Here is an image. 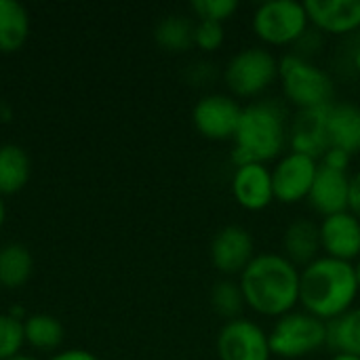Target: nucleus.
I'll list each match as a JSON object with an SVG mask.
<instances>
[{
	"label": "nucleus",
	"mask_w": 360,
	"mask_h": 360,
	"mask_svg": "<svg viewBox=\"0 0 360 360\" xmlns=\"http://www.w3.org/2000/svg\"><path fill=\"white\" fill-rule=\"evenodd\" d=\"M30 34V17L23 4L0 0V51L13 53L23 46Z\"/></svg>",
	"instance_id": "6ab92c4d"
},
{
	"label": "nucleus",
	"mask_w": 360,
	"mask_h": 360,
	"mask_svg": "<svg viewBox=\"0 0 360 360\" xmlns=\"http://www.w3.org/2000/svg\"><path fill=\"white\" fill-rule=\"evenodd\" d=\"M23 338L36 350H55L63 342V325L51 314H34L23 323Z\"/></svg>",
	"instance_id": "b1692460"
},
{
	"label": "nucleus",
	"mask_w": 360,
	"mask_h": 360,
	"mask_svg": "<svg viewBox=\"0 0 360 360\" xmlns=\"http://www.w3.org/2000/svg\"><path fill=\"white\" fill-rule=\"evenodd\" d=\"M327 108L302 110L289 122V148L291 152L306 154L321 160L323 154L331 148L327 135Z\"/></svg>",
	"instance_id": "2eb2a0df"
},
{
	"label": "nucleus",
	"mask_w": 360,
	"mask_h": 360,
	"mask_svg": "<svg viewBox=\"0 0 360 360\" xmlns=\"http://www.w3.org/2000/svg\"><path fill=\"white\" fill-rule=\"evenodd\" d=\"M359 293L354 264L350 262L321 255L300 272V306L325 323L352 310Z\"/></svg>",
	"instance_id": "f03ea898"
},
{
	"label": "nucleus",
	"mask_w": 360,
	"mask_h": 360,
	"mask_svg": "<svg viewBox=\"0 0 360 360\" xmlns=\"http://www.w3.org/2000/svg\"><path fill=\"white\" fill-rule=\"evenodd\" d=\"M268 338L274 356L285 360L306 359L327 346V323L304 310H293L276 319Z\"/></svg>",
	"instance_id": "39448f33"
},
{
	"label": "nucleus",
	"mask_w": 360,
	"mask_h": 360,
	"mask_svg": "<svg viewBox=\"0 0 360 360\" xmlns=\"http://www.w3.org/2000/svg\"><path fill=\"white\" fill-rule=\"evenodd\" d=\"M323 249H321V232H319V224H314L312 219L300 217L293 219L285 234H283V255L293 262L297 268H306L308 264H312L314 259H319Z\"/></svg>",
	"instance_id": "a211bd4d"
},
{
	"label": "nucleus",
	"mask_w": 360,
	"mask_h": 360,
	"mask_svg": "<svg viewBox=\"0 0 360 360\" xmlns=\"http://www.w3.org/2000/svg\"><path fill=\"white\" fill-rule=\"evenodd\" d=\"M360 219V171L350 177V209Z\"/></svg>",
	"instance_id": "c756f323"
},
{
	"label": "nucleus",
	"mask_w": 360,
	"mask_h": 360,
	"mask_svg": "<svg viewBox=\"0 0 360 360\" xmlns=\"http://www.w3.org/2000/svg\"><path fill=\"white\" fill-rule=\"evenodd\" d=\"M23 344V323L11 314H0V360L17 356Z\"/></svg>",
	"instance_id": "a878e982"
},
{
	"label": "nucleus",
	"mask_w": 360,
	"mask_h": 360,
	"mask_svg": "<svg viewBox=\"0 0 360 360\" xmlns=\"http://www.w3.org/2000/svg\"><path fill=\"white\" fill-rule=\"evenodd\" d=\"M4 217H6V209H4V202H2V198H0V226L4 224Z\"/></svg>",
	"instance_id": "72a5a7b5"
},
{
	"label": "nucleus",
	"mask_w": 360,
	"mask_h": 360,
	"mask_svg": "<svg viewBox=\"0 0 360 360\" xmlns=\"http://www.w3.org/2000/svg\"><path fill=\"white\" fill-rule=\"evenodd\" d=\"M194 30L196 23L184 15H169L158 21L154 30V40L158 46L171 53H184L194 46Z\"/></svg>",
	"instance_id": "5701e85b"
},
{
	"label": "nucleus",
	"mask_w": 360,
	"mask_h": 360,
	"mask_svg": "<svg viewBox=\"0 0 360 360\" xmlns=\"http://www.w3.org/2000/svg\"><path fill=\"white\" fill-rule=\"evenodd\" d=\"M240 114H243V105L238 103L236 97L226 93H209L196 101L192 110V122L205 139L232 141Z\"/></svg>",
	"instance_id": "1a4fd4ad"
},
{
	"label": "nucleus",
	"mask_w": 360,
	"mask_h": 360,
	"mask_svg": "<svg viewBox=\"0 0 360 360\" xmlns=\"http://www.w3.org/2000/svg\"><path fill=\"white\" fill-rule=\"evenodd\" d=\"M190 8L198 21L224 23L238 11V2L236 0H194Z\"/></svg>",
	"instance_id": "bb28decb"
},
{
	"label": "nucleus",
	"mask_w": 360,
	"mask_h": 360,
	"mask_svg": "<svg viewBox=\"0 0 360 360\" xmlns=\"http://www.w3.org/2000/svg\"><path fill=\"white\" fill-rule=\"evenodd\" d=\"M329 146L348 152H360V105L352 101H333L327 110Z\"/></svg>",
	"instance_id": "f3484780"
},
{
	"label": "nucleus",
	"mask_w": 360,
	"mask_h": 360,
	"mask_svg": "<svg viewBox=\"0 0 360 360\" xmlns=\"http://www.w3.org/2000/svg\"><path fill=\"white\" fill-rule=\"evenodd\" d=\"M308 205L321 217L348 211L350 209V175L344 171L327 169L319 162V173L308 194Z\"/></svg>",
	"instance_id": "dca6fc26"
},
{
	"label": "nucleus",
	"mask_w": 360,
	"mask_h": 360,
	"mask_svg": "<svg viewBox=\"0 0 360 360\" xmlns=\"http://www.w3.org/2000/svg\"><path fill=\"white\" fill-rule=\"evenodd\" d=\"M278 80L285 99L297 112L327 108L335 99L331 74L297 53H287L278 59Z\"/></svg>",
	"instance_id": "20e7f679"
},
{
	"label": "nucleus",
	"mask_w": 360,
	"mask_h": 360,
	"mask_svg": "<svg viewBox=\"0 0 360 360\" xmlns=\"http://www.w3.org/2000/svg\"><path fill=\"white\" fill-rule=\"evenodd\" d=\"M300 272L283 253H257L238 276L247 308L266 319H281L300 306Z\"/></svg>",
	"instance_id": "f257e3e1"
},
{
	"label": "nucleus",
	"mask_w": 360,
	"mask_h": 360,
	"mask_svg": "<svg viewBox=\"0 0 360 360\" xmlns=\"http://www.w3.org/2000/svg\"><path fill=\"white\" fill-rule=\"evenodd\" d=\"M321 249L327 257L354 262L360 259V219L352 211L323 217L319 224Z\"/></svg>",
	"instance_id": "ddd939ff"
},
{
	"label": "nucleus",
	"mask_w": 360,
	"mask_h": 360,
	"mask_svg": "<svg viewBox=\"0 0 360 360\" xmlns=\"http://www.w3.org/2000/svg\"><path fill=\"white\" fill-rule=\"evenodd\" d=\"M215 348L219 360H270L272 356L266 329L245 316L224 323Z\"/></svg>",
	"instance_id": "6e6552de"
},
{
	"label": "nucleus",
	"mask_w": 360,
	"mask_h": 360,
	"mask_svg": "<svg viewBox=\"0 0 360 360\" xmlns=\"http://www.w3.org/2000/svg\"><path fill=\"white\" fill-rule=\"evenodd\" d=\"M316 173H319L316 158L289 150L272 167L274 200L283 205H295V202L308 200Z\"/></svg>",
	"instance_id": "9d476101"
},
{
	"label": "nucleus",
	"mask_w": 360,
	"mask_h": 360,
	"mask_svg": "<svg viewBox=\"0 0 360 360\" xmlns=\"http://www.w3.org/2000/svg\"><path fill=\"white\" fill-rule=\"evenodd\" d=\"M8 360H38V359H32V356H25V354H17V356H13V359Z\"/></svg>",
	"instance_id": "c9c22d12"
},
{
	"label": "nucleus",
	"mask_w": 360,
	"mask_h": 360,
	"mask_svg": "<svg viewBox=\"0 0 360 360\" xmlns=\"http://www.w3.org/2000/svg\"><path fill=\"white\" fill-rule=\"evenodd\" d=\"M224 80L234 97L255 99L278 80V59L266 46H247L230 57Z\"/></svg>",
	"instance_id": "423d86ee"
},
{
	"label": "nucleus",
	"mask_w": 360,
	"mask_h": 360,
	"mask_svg": "<svg viewBox=\"0 0 360 360\" xmlns=\"http://www.w3.org/2000/svg\"><path fill=\"white\" fill-rule=\"evenodd\" d=\"M304 6L321 34L346 36L360 30V0H306Z\"/></svg>",
	"instance_id": "4468645a"
},
{
	"label": "nucleus",
	"mask_w": 360,
	"mask_h": 360,
	"mask_svg": "<svg viewBox=\"0 0 360 360\" xmlns=\"http://www.w3.org/2000/svg\"><path fill=\"white\" fill-rule=\"evenodd\" d=\"M253 34L268 46L297 44L310 30V19L304 2L268 0L262 2L251 17Z\"/></svg>",
	"instance_id": "0eeeda50"
},
{
	"label": "nucleus",
	"mask_w": 360,
	"mask_h": 360,
	"mask_svg": "<svg viewBox=\"0 0 360 360\" xmlns=\"http://www.w3.org/2000/svg\"><path fill=\"white\" fill-rule=\"evenodd\" d=\"M232 196L245 211L257 213L268 209L274 202L272 188V169L262 162H249L243 167H234L232 175Z\"/></svg>",
	"instance_id": "f8f14e48"
},
{
	"label": "nucleus",
	"mask_w": 360,
	"mask_h": 360,
	"mask_svg": "<svg viewBox=\"0 0 360 360\" xmlns=\"http://www.w3.org/2000/svg\"><path fill=\"white\" fill-rule=\"evenodd\" d=\"M255 255L253 234L243 226H226L211 240V264L224 278L240 276Z\"/></svg>",
	"instance_id": "9b49d317"
},
{
	"label": "nucleus",
	"mask_w": 360,
	"mask_h": 360,
	"mask_svg": "<svg viewBox=\"0 0 360 360\" xmlns=\"http://www.w3.org/2000/svg\"><path fill=\"white\" fill-rule=\"evenodd\" d=\"M331 360H360V356H354V354H333V359Z\"/></svg>",
	"instance_id": "2f4dec72"
},
{
	"label": "nucleus",
	"mask_w": 360,
	"mask_h": 360,
	"mask_svg": "<svg viewBox=\"0 0 360 360\" xmlns=\"http://www.w3.org/2000/svg\"><path fill=\"white\" fill-rule=\"evenodd\" d=\"M354 272H356V281H359V289H360V259L354 264Z\"/></svg>",
	"instance_id": "f704fd0d"
},
{
	"label": "nucleus",
	"mask_w": 360,
	"mask_h": 360,
	"mask_svg": "<svg viewBox=\"0 0 360 360\" xmlns=\"http://www.w3.org/2000/svg\"><path fill=\"white\" fill-rule=\"evenodd\" d=\"M211 308L213 312L228 321H236L243 316V310L247 308L240 285L232 278H221L213 285L211 289Z\"/></svg>",
	"instance_id": "393cba45"
},
{
	"label": "nucleus",
	"mask_w": 360,
	"mask_h": 360,
	"mask_svg": "<svg viewBox=\"0 0 360 360\" xmlns=\"http://www.w3.org/2000/svg\"><path fill=\"white\" fill-rule=\"evenodd\" d=\"M327 346L335 354L360 356V306L327 323Z\"/></svg>",
	"instance_id": "412c9836"
},
{
	"label": "nucleus",
	"mask_w": 360,
	"mask_h": 360,
	"mask_svg": "<svg viewBox=\"0 0 360 360\" xmlns=\"http://www.w3.org/2000/svg\"><path fill=\"white\" fill-rule=\"evenodd\" d=\"M352 59H354V68L360 72V46L354 51V57H352Z\"/></svg>",
	"instance_id": "473e14b6"
},
{
	"label": "nucleus",
	"mask_w": 360,
	"mask_h": 360,
	"mask_svg": "<svg viewBox=\"0 0 360 360\" xmlns=\"http://www.w3.org/2000/svg\"><path fill=\"white\" fill-rule=\"evenodd\" d=\"M226 42V30L224 23L215 21H198L194 30V46L202 53H215Z\"/></svg>",
	"instance_id": "cd10ccee"
},
{
	"label": "nucleus",
	"mask_w": 360,
	"mask_h": 360,
	"mask_svg": "<svg viewBox=\"0 0 360 360\" xmlns=\"http://www.w3.org/2000/svg\"><path fill=\"white\" fill-rule=\"evenodd\" d=\"M232 141L234 167L249 162L268 165L270 160H278L289 146V122L285 108L274 99H257L243 105Z\"/></svg>",
	"instance_id": "7ed1b4c3"
},
{
	"label": "nucleus",
	"mask_w": 360,
	"mask_h": 360,
	"mask_svg": "<svg viewBox=\"0 0 360 360\" xmlns=\"http://www.w3.org/2000/svg\"><path fill=\"white\" fill-rule=\"evenodd\" d=\"M32 253L19 245L11 243L0 249V285L6 289H19L23 287L32 276Z\"/></svg>",
	"instance_id": "4be33fe9"
},
{
	"label": "nucleus",
	"mask_w": 360,
	"mask_h": 360,
	"mask_svg": "<svg viewBox=\"0 0 360 360\" xmlns=\"http://www.w3.org/2000/svg\"><path fill=\"white\" fill-rule=\"evenodd\" d=\"M30 158L15 143L0 146V196L19 192L30 179Z\"/></svg>",
	"instance_id": "aec40b11"
},
{
	"label": "nucleus",
	"mask_w": 360,
	"mask_h": 360,
	"mask_svg": "<svg viewBox=\"0 0 360 360\" xmlns=\"http://www.w3.org/2000/svg\"><path fill=\"white\" fill-rule=\"evenodd\" d=\"M51 360H99L95 354L86 352V350H65L55 354Z\"/></svg>",
	"instance_id": "7c9ffc66"
},
{
	"label": "nucleus",
	"mask_w": 360,
	"mask_h": 360,
	"mask_svg": "<svg viewBox=\"0 0 360 360\" xmlns=\"http://www.w3.org/2000/svg\"><path fill=\"white\" fill-rule=\"evenodd\" d=\"M319 162H321L323 167H327V169H335V171L348 173V167H350V162H352V156H350L348 152L340 150V148H329V150L323 154V158H321Z\"/></svg>",
	"instance_id": "c85d7f7f"
}]
</instances>
